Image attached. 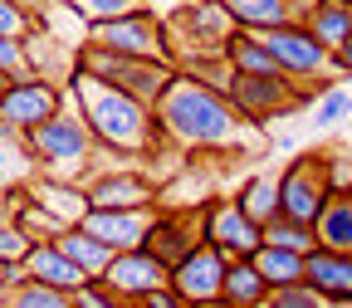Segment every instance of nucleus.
Here are the masks:
<instances>
[{
    "instance_id": "f257e3e1",
    "label": "nucleus",
    "mask_w": 352,
    "mask_h": 308,
    "mask_svg": "<svg viewBox=\"0 0 352 308\" xmlns=\"http://www.w3.org/2000/svg\"><path fill=\"white\" fill-rule=\"evenodd\" d=\"M69 98H74V108L83 113V122L94 127V138L103 147L147 157V162H157L162 152H171L166 132L157 122V108L142 103V98H132V94H122V88H113V83H103L98 74L78 69L74 83H69Z\"/></svg>"
},
{
    "instance_id": "f03ea898",
    "label": "nucleus",
    "mask_w": 352,
    "mask_h": 308,
    "mask_svg": "<svg viewBox=\"0 0 352 308\" xmlns=\"http://www.w3.org/2000/svg\"><path fill=\"white\" fill-rule=\"evenodd\" d=\"M157 122L176 152H226L245 127L235 103L191 74H176L166 83V94L157 103Z\"/></svg>"
},
{
    "instance_id": "7ed1b4c3",
    "label": "nucleus",
    "mask_w": 352,
    "mask_h": 308,
    "mask_svg": "<svg viewBox=\"0 0 352 308\" xmlns=\"http://www.w3.org/2000/svg\"><path fill=\"white\" fill-rule=\"evenodd\" d=\"M20 142H25V152L34 157L39 176H59V182H83L88 166H94V147H98L94 127L83 122V113L74 108V98H69L54 118L34 122Z\"/></svg>"
},
{
    "instance_id": "20e7f679",
    "label": "nucleus",
    "mask_w": 352,
    "mask_h": 308,
    "mask_svg": "<svg viewBox=\"0 0 352 308\" xmlns=\"http://www.w3.org/2000/svg\"><path fill=\"white\" fill-rule=\"evenodd\" d=\"M78 69L98 74L103 83L122 88V94L142 98V103H152V108L162 103L166 83L176 78V64H166V59H138V54H113V50H98V44H83V50H78Z\"/></svg>"
},
{
    "instance_id": "39448f33",
    "label": "nucleus",
    "mask_w": 352,
    "mask_h": 308,
    "mask_svg": "<svg viewBox=\"0 0 352 308\" xmlns=\"http://www.w3.org/2000/svg\"><path fill=\"white\" fill-rule=\"evenodd\" d=\"M235 15L226 10V0H186L176 6V15L166 20L171 44V59L182 54H226V44L235 39Z\"/></svg>"
},
{
    "instance_id": "423d86ee",
    "label": "nucleus",
    "mask_w": 352,
    "mask_h": 308,
    "mask_svg": "<svg viewBox=\"0 0 352 308\" xmlns=\"http://www.w3.org/2000/svg\"><path fill=\"white\" fill-rule=\"evenodd\" d=\"M259 39L270 44V54L284 69V78H294V83H333L338 59H333V50L303 20H289L279 30H264Z\"/></svg>"
},
{
    "instance_id": "0eeeda50",
    "label": "nucleus",
    "mask_w": 352,
    "mask_h": 308,
    "mask_svg": "<svg viewBox=\"0 0 352 308\" xmlns=\"http://www.w3.org/2000/svg\"><path fill=\"white\" fill-rule=\"evenodd\" d=\"M88 44L98 50H113V54H138V59H171V34H166V20L147 6V10H132V15H118V20H98L88 25Z\"/></svg>"
},
{
    "instance_id": "6e6552de",
    "label": "nucleus",
    "mask_w": 352,
    "mask_h": 308,
    "mask_svg": "<svg viewBox=\"0 0 352 308\" xmlns=\"http://www.w3.org/2000/svg\"><path fill=\"white\" fill-rule=\"evenodd\" d=\"M333 196V176H328V152H303L279 171V215H294L303 226H314Z\"/></svg>"
},
{
    "instance_id": "1a4fd4ad",
    "label": "nucleus",
    "mask_w": 352,
    "mask_h": 308,
    "mask_svg": "<svg viewBox=\"0 0 352 308\" xmlns=\"http://www.w3.org/2000/svg\"><path fill=\"white\" fill-rule=\"evenodd\" d=\"M69 103V88L50 83V78H15L6 94H0V132H10V138H25V132L44 118H54L59 108Z\"/></svg>"
},
{
    "instance_id": "9d476101",
    "label": "nucleus",
    "mask_w": 352,
    "mask_h": 308,
    "mask_svg": "<svg viewBox=\"0 0 352 308\" xmlns=\"http://www.w3.org/2000/svg\"><path fill=\"white\" fill-rule=\"evenodd\" d=\"M83 191H88V206H98V210H132V206H157L162 182L138 162V166L94 171V176L83 182Z\"/></svg>"
},
{
    "instance_id": "9b49d317",
    "label": "nucleus",
    "mask_w": 352,
    "mask_h": 308,
    "mask_svg": "<svg viewBox=\"0 0 352 308\" xmlns=\"http://www.w3.org/2000/svg\"><path fill=\"white\" fill-rule=\"evenodd\" d=\"M226 270H230V254H220L215 245L201 240L171 270V289L182 298H191L196 308H220V298H226Z\"/></svg>"
},
{
    "instance_id": "f8f14e48",
    "label": "nucleus",
    "mask_w": 352,
    "mask_h": 308,
    "mask_svg": "<svg viewBox=\"0 0 352 308\" xmlns=\"http://www.w3.org/2000/svg\"><path fill=\"white\" fill-rule=\"evenodd\" d=\"M206 245H215L230 259H254V250L264 245V226L240 206V201H210L206 210Z\"/></svg>"
},
{
    "instance_id": "ddd939ff",
    "label": "nucleus",
    "mask_w": 352,
    "mask_h": 308,
    "mask_svg": "<svg viewBox=\"0 0 352 308\" xmlns=\"http://www.w3.org/2000/svg\"><path fill=\"white\" fill-rule=\"evenodd\" d=\"M157 210L162 206H132V210H98V206H88V215L78 220L83 230H94L113 254L122 250H142L152 226H157Z\"/></svg>"
},
{
    "instance_id": "4468645a",
    "label": "nucleus",
    "mask_w": 352,
    "mask_h": 308,
    "mask_svg": "<svg viewBox=\"0 0 352 308\" xmlns=\"http://www.w3.org/2000/svg\"><path fill=\"white\" fill-rule=\"evenodd\" d=\"M103 284H108L113 294H122V298L138 303L142 294L166 289V284H171V270H166V264H162V259L142 245V250H122V254H113V264H108Z\"/></svg>"
},
{
    "instance_id": "2eb2a0df",
    "label": "nucleus",
    "mask_w": 352,
    "mask_h": 308,
    "mask_svg": "<svg viewBox=\"0 0 352 308\" xmlns=\"http://www.w3.org/2000/svg\"><path fill=\"white\" fill-rule=\"evenodd\" d=\"M303 284L314 289L328 308H352V254L338 250H308L303 259Z\"/></svg>"
},
{
    "instance_id": "dca6fc26",
    "label": "nucleus",
    "mask_w": 352,
    "mask_h": 308,
    "mask_svg": "<svg viewBox=\"0 0 352 308\" xmlns=\"http://www.w3.org/2000/svg\"><path fill=\"white\" fill-rule=\"evenodd\" d=\"M25 50H30V69H34L39 78H50V83H59V88L74 83V74H78V50H83V44H69V39L50 34V30H34V34L25 39Z\"/></svg>"
},
{
    "instance_id": "f3484780",
    "label": "nucleus",
    "mask_w": 352,
    "mask_h": 308,
    "mask_svg": "<svg viewBox=\"0 0 352 308\" xmlns=\"http://www.w3.org/2000/svg\"><path fill=\"white\" fill-rule=\"evenodd\" d=\"M20 274L25 279H39V284H54V289H69V294H78L83 284H94L78 264L59 250V240H34V250L25 254V264H20Z\"/></svg>"
},
{
    "instance_id": "a211bd4d",
    "label": "nucleus",
    "mask_w": 352,
    "mask_h": 308,
    "mask_svg": "<svg viewBox=\"0 0 352 308\" xmlns=\"http://www.w3.org/2000/svg\"><path fill=\"white\" fill-rule=\"evenodd\" d=\"M298 20L314 30L333 54L352 39V6H347V0H314V6H303V15H298Z\"/></svg>"
},
{
    "instance_id": "6ab92c4d",
    "label": "nucleus",
    "mask_w": 352,
    "mask_h": 308,
    "mask_svg": "<svg viewBox=\"0 0 352 308\" xmlns=\"http://www.w3.org/2000/svg\"><path fill=\"white\" fill-rule=\"evenodd\" d=\"M270 279L259 274V264L254 259H230V270H226V308H264L270 303Z\"/></svg>"
},
{
    "instance_id": "aec40b11",
    "label": "nucleus",
    "mask_w": 352,
    "mask_h": 308,
    "mask_svg": "<svg viewBox=\"0 0 352 308\" xmlns=\"http://www.w3.org/2000/svg\"><path fill=\"white\" fill-rule=\"evenodd\" d=\"M34 196L50 206L54 215H59V226L69 230V226H78V220L88 215V191H83V182H59V176H34Z\"/></svg>"
},
{
    "instance_id": "412c9836",
    "label": "nucleus",
    "mask_w": 352,
    "mask_h": 308,
    "mask_svg": "<svg viewBox=\"0 0 352 308\" xmlns=\"http://www.w3.org/2000/svg\"><path fill=\"white\" fill-rule=\"evenodd\" d=\"M226 10L235 15L240 30L264 34V30H279V25L298 20V0H226Z\"/></svg>"
},
{
    "instance_id": "4be33fe9",
    "label": "nucleus",
    "mask_w": 352,
    "mask_h": 308,
    "mask_svg": "<svg viewBox=\"0 0 352 308\" xmlns=\"http://www.w3.org/2000/svg\"><path fill=\"white\" fill-rule=\"evenodd\" d=\"M54 240H59V250H64V254L78 264V270H83L88 279H103V274H108V264H113V250H108V245H103L94 230H83V226H69V230H59Z\"/></svg>"
},
{
    "instance_id": "5701e85b",
    "label": "nucleus",
    "mask_w": 352,
    "mask_h": 308,
    "mask_svg": "<svg viewBox=\"0 0 352 308\" xmlns=\"http://www.w3.org/2000/svg\"><path fill=\"white\" fill-rule=\"evenodd\" d=\"M314 235L323 250H338V254H352V191H333L323 215L314 220Z\"/></svg>"
},
{
    "instance_id": "b1692460",
    "label": "nucleus",
    "mask_w": 352,
    "mask_h": 308,
    "mask_svg": "<svg viewBox=\"0 0 352 308\" xmlns=\"http://www.w3.org/2000/svg\"><path fill=\"white\" fill-rule=\"evenodd\" d=\"M303 259L298 250H284V245H259L254 250V264H259V274L270 279V289H294L303 284Z\"/></svg>"
},
{
    "instance_id": "393cba45",
    "label": "nucleus",
    "mask_w": 352,
    "mask_h": 308,
    "mask_svg": "<svg viewBox=\"0 0 352 308\" xmlns=\"http://www.w3.org/2000/svg\"><path fill=\"white\" fill-rule=\"evenodd\" d=\"M6 308H78V294L39 284V279H15L6 284Z\"/></svg>"
},
{
    "instance_id": "a878e982",
    "label": "nucleus",
    "mask_w": 352,
    "mask_h": 308,
    "mask_svg": "<svg viewBox=\"0 0 352 308\" xmlns=\"http://www.w3.org/2000/svg\"><path fill=\"white\" fill-rule=\"evenodd\" d=\"M226 59L235 64V74H284L270 54V44L259 34H250V30H235V39L226 44Z\"/></svg>"
},
{
    "instance_id": "bb28decb",
    "label": "nucleus",
    "mask_w": 352,
    "mask_h": 308,
    "mask_svg": "<svg viewBox=\"0 0 352 308\" xmlns=\"http://www.w3.org/2000/svg\"><path fill=\"white\" fill-rule=\"evenodd\" d=\"M235 201L259 220V226H264V220H274V215H279V171H254L250 182L240 186Z\"/></svg>"
},
{
    "instance_id": "cd10ccee",
    "label": "nucleus",
    "mask_w": 352,
    "mask_h": 308,
    "mask_svg": "<svg viewBox=\"0 0 352 308\" xmlns=\"http://www.w3.org/2000/svg\"><path fill=\"white\" fill-rule=\"evenodd\" d=\"M264 245H284V250L308 254V250H318V235H314V226H303L294 215H274V220H264Z\"/></svg>"
},
{
    "instance_id": "c85d7f7f",
    "label": "nucleus",
    "mask_w": 352,
    "mask_h": 308,
    "mask_svg": "<svg viewBox=\"0 0 352 308\" xmlns=\"http://www.w3.org/2000/svg\"><path fill=\"white\" fill-rule=\"evenodd\" d=\"M30 152H25V142L20 138H10V132H0V186H15V182H30Z\"/></svg>"
},
{
    "instance_id": "c756f323",
    "label": "nucleus",
    "mask_w": 352,
    "mask_h": 308,
    "mask_svg": "<svg viewBox=\"0 0 352 308\" xmlns=\"http://www.w3.org/2000/svg\"><path fill=\"white\" fill-rule=\"evenodd\" d=\"M34 30H39V10H34V6H20V0H0V34L30 39Z\"/></svg>"
},
{
    "instance_id": "7c9ffc66",
    "label": "nucleus",
    "mask_w": 352,
    "mask_h": 308,
    "mask_svg": "<svg viewBox=\"0 0 352 308\" xmlns=\"http://www.w3.org/2000/svg\"><path fill=\"white\" fill-rule=\"evenodd\" d=\"M69 6L88 25H98V20H118V15H132V10H147L152 0H69Z\"/></svg>"
},
{
    "instance_id": "2f4dec72",
    "label": "nucleus",
    "mask_w": 352,
    "mask_h": 308,
    "mask_svg": "<svg viewBox=\"0 0 352 308\" xmlns=\"http://www.w3.org/2000/svg\"><path fill=\"white\" fill-rule=\"evenodd\" d=\"M34 250V235L20 226V220H0V264H25V254Z\"/></svg>"
},
{
    "instance_id": "473e14b6",
    "label": "nucleus",
    "mask_w": 352,
    "mask_h": 308,
    "mask_svg": "<svg viewBox=\"0 0 352 308\" xmlns=\"http://www.w3.org/2000/svg\"><path fill=\"white\" fill-rule=\"evenodd\" d=\"M347 113H352V94L342 83H333L328 94L314 103V127H338V122H347Z\"/></svg>"
},
{
    "instance_id": "72a5a7b5",
    "label": "nucleus",
    "mask_w": 352,
    "mask_h": 308,
    "mask_svg": "<svg viewBox=\"0 0 352 308\" xmlns=\"http://www.w3.org/2000/svg\"><path fill=\"white\" fill-rule=\"evenodd\" d=\"M0 69H6L10 78H30V50H25V39H10V34H0Z\"/></svg>"
},
{
    "instance_id": "f704fd0d",
    "label": "nucleus",
    "mask_w": 352,
    "mask_h": 308,
    "mask_svg": "<svg viewBox=\"0 0 352 308\" xmlns=\"http://www.w3.org/2000/svg\"><path fill=\"white\" fill-rule=\"evenodd\" d=\"M78 308H138V303L122 298V294H113L103 279H94V284H83V289H78Z\"/></svg>"
},
{
    "instance_id": "c9c22d12",
    "label": "nucleus",
    "mask_w": 352,
    "mask_h": 308,
    "mask_svg": "<svg viewBox=\"0 0 352 308\" xmlns=\"http://www.w3.org/2000/svg\"><path fill=\"white\" fill-rule=\"evenodd\" d=\"M264 308H328V303L308 289V284H294V289H274Z\"/></svg>"
},
{
    "instance_id": "e433bc0d",
    "label": "nucleus",
    "mask_w": 352,
    "mask_h": 308,
    "mask_svg": "<svg viewBox=\"0 0 352 308\" xmlns=\"http://www.w3.org/2000/svg\"><path fill=\"white\" fill-rule=\"evenodd\" d=\"M328 176L333 191H352V152H328Z\"/></svg>"
},
{
    "instance_id": "4c0bfd02",
    "label": "nucleus",
    "mask_w": 352,
    "mask_h": 308,
    "mask_svg": "<svg viewBox=\"0 0 352 308\" xmlns=\"http://www.w3.org/2000/svg\"><path fill=\"white\" fill-rule=\"evenodd\" d=\"M138 308H196V303H191V298H182V294H176V289L166 284V289L142 294V298H138Z\"/></svg>"
},
{
    "instance_id": "58836bf2",
    "label": "nucleus",
    "mask_w": 352,
    "mask_h": 308,
    "mask_svg": "<svg viewBox=\"0 0 352 308\" xmlns=\"http://www.w3.org/2000/svg\"><path fill=\"white\" fill-rule=\"evenodd\" d=\"M333 59H338V78H347V74H352V39L342 44V50H338Z\"/></svg>"
},
{
    "instance_id": "ea45409f",
    "label": "nucleus",
    "mask_w": 352,
    "mask_h": 308,
    "mask_svg": "<svg viewBox=\"0 0 352 308\" xmlns=\"http://www.w3.org/2000/svg\"><path fill=\"white\" fill-rule=\"evenodd\" d=\"M15 215V201H10V186H0V220Z\"/></svg>"
},
{
    "instance_id": "a19ab883",
    "label": "nucleus",
    "mask_w": 352,
    "mask_h": 308,
    "mask_svg": "<svg viewBox=\"0 0 352 308\" xmlns=\"http://www.w3.org/2000/svg\"><path fill=\"white\" fill-rule=\"evenodd\" d=\"M10 83H15V78H10L6 69H0V94H6V88H10Z\"/></svg>"
},
{
    "instance_id": "79ce46f5",
    "label": "nucleus",
    "mask_w": 352,
    "mask_h": 308,
    "mask_svg": "<svg viewBox=\"0 0 352 308\" xmlns=\"http://www.w3.org/2000/svg\"><path fill=\"white\" fill-rule=\"evenodd\" d=\"M20 6H34V10H44V6H50V0H20Z\"/></svg>"
},
{
    "instance_id": "37998d69",
    "label": "nucleus",
    "mask_w": 352,
    "mask_h": 308,
    "mask_svg": "<svg viewBox=\"0 0 352 308\" xmlns=\"http://www.w3.org/2000/svg\"><path fill=\"white\" fill-rule=\"evenodd\" d=\"M0 284H6V264H0Z\"/></svg>"
},
{
    "instance_id": "c03bdc74",
    "label": "nucleus",
    "mask_w": 352,
    "mask_h": 308,
    "mask_svg": "<svg viewBox=\"0 0 352 308\" xmlns=\"http://www.w3.org/2000/svg\"><path fill=\"white\" fill-rule=\"evenodd\" d=\"M347 6H352V0H347Z\"/></svg>"
}]
</instances>
